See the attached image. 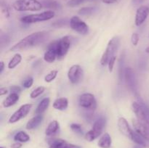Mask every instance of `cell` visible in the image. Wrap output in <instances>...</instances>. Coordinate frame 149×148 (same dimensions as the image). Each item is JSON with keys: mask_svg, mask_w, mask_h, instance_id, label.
Masks as SVG:
<instances>
[{"mask_svg": "<svg viewBox=\"0 0 149 148\" xmlns=\"http://www.w3.org/2000/svg\"><path fill=\"white\" fill-rule=\"evenodd\" d=\"M48 37V33L46 31H39L33 33L26 36L23 39L17 42L15 45L10 49L11 52L26 50L32 47L42 44L47 40Z\"/></svg>", "mask_w": 149, "mask_h": 148, "instance_id": "obj_1", "label": "cell"}, {"mask_svg": "<svg viewBox=\"0 0 149 148\" xmlns=\"http://www.w3.org/2000/svg\"><path fill=\"white\" fill-rule=\"evenodd\" d=\"M13 7L17 12H35L42 10L43 5L38 0H16Z\"/></svg>", "mask_w": 149, "mask_h": 148, "instance_id": "obj_2", "label": "cell"}, {"mask_svg": "<svg viewBox=\"0 0 149 148\" xmlns=\"http://www.w3.org/2000/svg\"><path fill=\"white\" fill-rule=\"evenodd\" d=\"M119 44H120V40H119V38L117 37V36L112 38L109 41L106 51L103 53L101 59H100V64L103 66H106V65H108L109 60L113 57L115 56V54H116L118 49H119Z\"/></svg>", "mask_w": 149, "mask_h": 148, "instance_id": "obj_3", "label": "cell"}, {"mask_svg": "<svg viewBox=\"0 0 149 148\" xmlns=\"http://www.w3.org/2000/svg\"><path fill=\"white\" fill-rule=\"evenodd\" d=\"M106 120L104 117H100L95 121L91 130L85 133L84 138L88 142H93L96 138L100 136L106 126Z\"/></svg>", "mask_w": 149, "mask_h": 148, "instance_id": "obj_4", "label": "cell"}, {"mask_svg": "<svg viewBox=\"0 0 149 148\" xmlns=\"http://www.w3.org/2000/svg\"><path fill=\"white\" fill-rule=\"evenodd\" d=\"M54 16H55V12L52 10H48V11L38 13V14L24 16L20 18V21L23 23H26V24H31V23L49 20L53 18Z\"/></svg>", "mask_w": 149, "mask_h": 148, "instance_id": "obj_5", "label": "cell"}, {"mask_svg": "<svg viewBox=\"0 0 149 148\" xmlns=\"http://www.w3.org/2000/svg\"><path fill=\"white\" fill-rule=\"evenodd\" d=\"M125 79L128 89L135 95H138V81L135 71L131 68H126L125 71Z\"/></svg>", "mask_w": 149, "mask_h": 148, "instance_id": "obj_6", "label": "cell"}, {"mask_svg": "<svg viewBox=\"0 0 149 148\" xmlns=\"http://www.w3.org/2000/svg\"><path fill=\"white\" fill-rule=\"evenodd\" d=\"M72 42V37L65 36L57 40V55L58 59H63L68 53V49Z\"/></svg>", "mask_w": 149, "mask_h": 148, "instance_id": "obj_7", "label": "cell"}, {"mask_svg": "<svg viewBox=\"0 0 149 148\" xmlns=\"http://www.w3.org/2000/svg\"><path fill=\"white\" fill-rule=\"evenodd\" d=\"M79 104L81 107L89 110H94L97 108V101L95 96L90 93L81 94L79 99Z\"/></svg>", "mask_w": 149, "mask_h": 148, "instance_id": "obj_8", "label": "cell"}, {"mask_svg": "<svg viewBox=\"0 0 149 148\" xmlns=\"http://www.w3.org/2000/svg\"><path fill=\"white\" fill-rule=\"evenodd\" d=\"M70 27L74 31L82 35H86L89 32V26L78 16H73L69 21Z\"/></svg>", "mask_w": 149, "mask_h": 148, "instance_id": "obj_9", "label": "cell"}, {"mask_svg": "<svg viewBox=\"0 0 149 148\" xmlns=\"http://www.w3.org/2000/svg\"><path fill=\"white\" fill-rule=\"evenodd\" d=\"M32 107L31 104H23L17 109L9 118V123H15L16 122L19 121L22 118L26 117L29 113L30 112L31 109Z\"/></svg>", "mask_w": 149, "mask_h": 148, "instance_id": "obj_10", "label": "cell"}, {"mask_svg": "<svg viewBox=\"0 0 149 148\" xmlns=\"http://www.w3.org/2000/svg\"><path fill=\"white\" fill-rule=\"evenodd\" d=\"M83 74L82 68L79 65H74L68 70V78L72 84H78L82 79Z\"/></svg>", "mask_w": 149, "mask_h": 148, "instance_id": "obj_11", "label": "cell"}, {"mask_svg": "<svg viewBox=\"0 0 149 148\" xmlns=\"http://www.w3.org/2000/svg\"><path fill=\"white\" fill-rule=\"evenodd\" d=\"M117 126L119 131H120L122 134L125 135V136H127V137L129 138V139H132L134 134V131L131 129V128L130 127L127 120L125 118H119L117 122Z\"/></svg>", "mask_w": 149, "mask_h": 148, "instance_id": "obj_12", "label": "cell"}, {"mask_svg": "<svg viewBox=\"0 0 149 148\" xmlns=\"http://www.w3.org/2000/svg\"><path fill=\"white\" fill-rule=\"evenodd\" d=\"M149 15V7L148 6H141L137 10L135 14V23L137 26H140L145 22Z\"/></svg>", "mask_w": 149, "mask_h": 148, "instance_id": "obj_13", "label": "cell"}, {"mask_svg": "<svg viewBox=\"0 0 149 148\" xmlns=\"http://www.w3.org/2000/svg\"><path fill=\"white\" fill-rule=\"evenodd\" d=\"M132 125L135 129V132L142 136L144 139H146L147 141H149V133L147 129L146 125L144 123L141 122L139 120H132Z\"/></svg>", "mask_w": 149, "mask_h": 148, "instance_id": "obj_14", "label": "cell"}, {"mask_svg": "<svg viewBox=\"0 0 149 148\" xmlns=\"http://www.w3.org/2000/svg\"><path fill=\"white\" fill-rule=\"evenodd\" d=\"M48 142L49 144V148H81L79 146L69 144L63 139H51Z\"/></svg>", "mask_w": 149, "mask_h": 148, "instance_id": "obj_15", "label": "cell"}, {"mask_svg": "<svg viewBox=\"0 0 149 148\" xmlns=\"http://www.w3.org/2000/svg\"><path fill=\"white\" fill-rule=\"evenodd\" d=\"M43 120V116L42 115H36V116L31 118L26 123V128L28 130H31V129H36V127L41 124Z\"/></svg>", "mask_w": 149, "mask_h": 148, "instance_id": "obj_16", "label": "cell"}, {"mask_svg": "<svg viewBox=\"0 0 149 148\" xmlns=\"http://www.w3.org/2000/svg\"><path fill=\"white\" fill-rule=\"evenodd\" d=\"M60 129V124L57 120H52L47 127L45 130V134L48 136H52L56 134Z\"/></svg>", "mask_w": 149, "mask_h": 148, "instance_id": "obj_17", "label": "cell"}, {"mask_svg": "<svg viewBox=\"0 0 149 148\" xmlns=\"http://www.w3.org/2000/svg\"><path fill=\"white\" fill-rule=\"evenodd\" d=\"M54 109L58 110H65L68 108V100L65 97H61V98L56 99L54 101L53 104Z\"/></svg>", "mask_w": 149, "mask_h": 148, "instance_id": "obj_18", "label": "cell"}, {"mask_svg": "<svg viewBox=\"0 0 149 148\" xmlns=\"http://www.w3.org/2000/svg\"><path fill=\"white\" fill-rule=\"evenodd\" d=\"M19 100V95L17 93H10L3 101V106L4 107H10L14 105Z\"/></svg>", "mask_w": 149, "mask_h": 148, "instance_id": "obj_19", "label": "cell"}, {"mask_svg": "<svg viewBox=\"0 0 149 148\" xmlns=\"http://www.w3.org/2000/svg\"><path fill=\"white\" fill-rule=\"evenodd\" d=\"M49 102H50V100H49V97H45V98L42 99L36 107V110H35V114L42 115L44 112L46 111L47 109L49 107Z\"/></svg>", "mask_w": 149, "mask_h": 148, "instance_id": "obj_20", "label": "cell"}, {"mask_svg": "<svg viewBox=\"0 0 149 148\" xmlns=\"http://www.w3.org/2000/svg\"><path fill=\"white\" fill-rule=\"evenodd\" d=\"M111 137L109 133H105L98 141L97 145L100 148H110L111 147Z\"/></svg>", "mask_w": 149, "mask_h": 148, "instance_id": "obj_21", "label": "cell"}, {"mask_svg": "<svg viewBox=\"0 0 149 148\" xmlns=\"http://www.w3.org/2000/svg\"><path fill=\"white\" fill-rule=\"evenodd\" d=\"M58 58V55H57V51L55 49H52V48H47V50L44 55V59L47 62L52 63L55 59Z\"/></svg>", "mask_w": 149, "mask_h": 148, "instance_id": "obj_22", "label": "cell"}, {"mask_svg": "<svg viewBox=\"0 0 149 148\" xmlns=\"http://www.w3.org/2000/svg\"><path fill=\"white\" fill-rule=\"evenodd\" d=\"M125 54H122L120 59H119V69H118V72H119V78L120 81H122L123 78L125 77Z\"/></svg>", "mask_w": 149, "mask_h": 148, "instance_id": "obj_23", "label": "cell"}, {"mask_svg": "<svg viewBox=\"0 0 149 148\" xmlns=\"http://www.w3.org/2000/svg\"><path fill=\"white\" fill-rule=\"evenodd\" d=\"M22 61V56L20 54L16 53L13 56V57L10 59V61L8 63V68L10 69H13L15 67H17Z\"/></svg>", "mask_w": 149, "mask_h": 148, "instance_id": "obj_24", "label": "cell"}, {"mask_svg": "<svg viewBox=\"0 0 149 148\" xmlns=\"http://www.w3.org/2000/svg\"><path fill=\"white\" fill-rule=\"evenodd\" d=\"M43 7L51 10H58L61 8V4L55 0H44L42 3Z\"/></svg>", "mask_w": 149, "mask_h": 148, "instance_id": "obj_25", "label": "cell"}, {"mask_svg": "<svg viewBox=\"0 0 149 148\" xmlns=\"http://www.w3.org/2000/svg\"><path fill=\"white\" fill-rule=\"evenodd\" d=\"M14 140L19 142H27L30 140V136L25 131H20L15 133L14 136Z\"/></svg>", "mask_w": 149, "mask_h": 148, "instance_id": "obj_26", "label": "cell"}, {"mask_svg": "<svg viewBox=\"0 0 149 148\" xmlns=\"http://www.w3.org/2000/svg\"><path fill=\"white\" fill-rule=\"evenodd\" d=\"M131 140L133 141L134 142L137 144V145H140V146L142 147H146L147 146V140L146 139H144L142 136H141L140 134H138L137 132H134L133 136H132V139Z\"/></svg>", "mask_w": 149, "mask_h": 148, "instance_id": "obj_27", "label": "cell"}, {"mask_svg": "<svg viewBox=\"0 0 149 148\" xmlns=\"http://www.w3.org/2000/svg\"><path fill=\"white\" fill-rule=\"evenodd\" d=\"M45 88L44 86L37 87V88H36L34 90H33V91L31 92L30 97L31 99L37 98L38 97H39V96H40L44 91H45Z\"/></svg>", "mask_w": 149, "mask_h": 148, "instance_id": "obj_28", "label": "cell"}, {"mask_svg": "<svg viewBox=\"0 0 149 148\" xmlns=\"http://www.w3.org/2000/svg\"><path fill=\"white\" fill-rule=\"evenodd\" d=\"M58 71L56 70H52V71L49 73L48 74H47L45 77V81L47 83L52 82L54 79L57 77V75H58Z\"/></svg>", "mask_w": 149, "mask_h": 148, "instance_id": "obj_29", "label": "cell"}, {"mask_svg": "<svg viewBox=\"0 0 149 148\" xmlns=\"http://www.w3.org/2000/svg\"><path fill=\"white\" fill-rule=\"evenodd\" d=\"M94 12V8L93 7H83L79 10V14L81 15H90Z\"/></svg>", "mask_w": 149, "mask_h": 148, "instance_id": "obj_30", "label": "cell"}, {"mask_svg": "<svg viewBox=\"0 0 149 148\" xmlns=\"http://www.w3.org/2000/svg\"><path fill=\"white\" fill-rule=\"evenodd\" d=\"M71 129L74 132V133H77L79 135H82L83 134V131L81 129V125L78 124V123H72L71 125Z\"/></svg>", "mask_w": 149, "mask_h": 148, "instance_id": "obj_31", "label": "cell"}, {"mask_svg": "<svg viewBox=\"0 0 149 148\" xmlns=\"http://www.w3.org/2000/svg\"><path fill=\"white\" fill-rule=\"evenodd\" d=\"M1 11H2V13L4 15V16L7 18H9L10 16V10H9V7L7 6V4L5 2H4V1H1Z\"/></svg>", "mask_w": 149, "mask_h": 148, "instance_id": "obj_32", "label": "cell"}, {"mask_svg": "<svg viewBox=\"0 0 149 148\" xmlns=\"http://www.w3.org/2000/svg\"><path fill=\"white\" fill-rule=\"evenodd\" d=\"M67 24V20H64V19H61V20H57V21H55L52 24V26H53L55 28H61L63 26H65V25Z\"/></svg>", "mask_w": 149, "mask_h": 148, "instance_id": "obj_33", "label": "cell"}, {"mask_svg": "<svg viewBox=\"0 0 149 148\" xmlns=\"http://www.w3.org/2000/svg\"><path fill=\"white\" fill-rule=\"evenodd\" d=\"M33 84V78L32 77H29L27 79L25 80L23 83V86L26 89H29L31 87Z\"/></svg>", "mask_w": 149, "mask_h": 148, "instance_id": "obj_34", "label": "cell"}, {"mask_svg": "<svg viewBox=\"0 0 149 148\" xmlns=\"http://www.w3.org/2000/svg\"><path fill=\"white\" fill-rule=\"evenodd\" d=\"M84 1V0H70L68 3H67V5L68 7H74L76 6H78L80 4Z\"/></svg>", "mask_w": 149, "mask_h": 148, "instance_id": "obj_35", "label": "cell"}, {"mask_svg": "<svg viewBox=\"0 0 149 148\" xmlns=\"http://www.w3.org/2000/svg\"><path fill=\"white\" fill-rule=\"evenodd\" d=\"M131 41H132V44L134 45V46H137L139 42V36L137 33H134L132 34V36H131Z\"/></svg>", "mask_w": 149, "mask_h": 148, "instance_id": "obj_36", "label": "cell"}, {"mask_svg": "<svg viewBox=\"0 0 149 148\" xmlns=\"http://www.w3.org/2000/svg\"><path fill=\"white\" fill-rule=\"evenodd\" d=\"M116 59V57L114 56V57H112L110 60H109V64H108V65H109V71L110 73H111L112 71H113V66H114Z\"/></svg>", "mask_w": 149, "mask_h": 148, "instance_id": "obj_37", "label": "cell"}, {"mask_svg": "<svg viewBox=\"0 0 149 148\" xmlns=\"http://www.w3.org/2000/svg\"><path fill=\"white\" fill-rule=\"evenodd\" d=\"M11 93H19L21 91V88L19 86H12L10 88Z\"/></svg>", "mask_w": 149, "mask_h": 148, "instance_id": "obj_38", "label": "cell"}, {"mask_svg": "<svg viewBox=\"0 0 149 148\" xmlns=\"http://www.w3.org/2000/svg\"><path fill=\"white\" fill-rule=\"evenodd\" d=\"M11 148H21L22 147V144L20 142H15V143H13V145H11L10 146Z\"/></svg>", "mask_w": 149, "mask_h": 148, "instance_id": "obj_39", "label": "cell"}, {"mask_svg": "<svg viewBox=\"0 0 149 148\" xmlns=\"http://www.w3.org/2000/svg\"><path fill=\"white\" fill-rule=\"evenodd\" d=\"M7 92H8V91H7V89L6 88H3L2 87V88L0 89V95L1 96L7 94Z\"/></svg>", "mask_w": 149, "mask_h": 148, "instance_id": "obj_40", "label": "cell"}, {"mask_svg": "<svg viewBox=\"0 0 149 148\" xmlns=\"http://www.w3.org/2000/svg\"><path fill=\"white\" fill-rule=\"evenodd\" d=\"M118 0H103V2L105 3V4H113V3L116 2Z\"/></svg>", "mask_w": 149, "mask_h": 148, "instance_id": "obj_41", "label": "cell"}, {"mask_svg": "<svg viewBox=\"0 0 149 148\" xmlns=\"http://www.w3.org/2000/svg\"><path fill=\"white\" fill-rule=\"evenodd\" d=\"M143 104H144V102H143ZM144 107H145V110H146V114H147V118H148V123H149V107L145 104H144Z\"/></svg>", "mask_w": 149, "mask_h": 148, "instance_id": "obj_42", "label": "cell"}, {"mask_svg": "<svg viewBox=\"0 0 149 148\" xmlns=\"http://www.w3.org/2000/svg\"><path fill=\"white\" fill-rule=\"evenodd\" d=\"M0 65H1V67H0V73H2L3 71H4V62H2L1 61V62H0Z\"/></svg>", "mask_w": 149, "mask_h": 148, "instance_id": "obj_43", "label": "cell"}, {"mask_svg": "<svg viewBox=\"0 0 149 148\" xmlns=\"http://www.w3.org/2000/svg\"><path fill=\"white\" fill-rule=\"evenodd\" d=\"M146 53L149 54V46H148V47H147L146 49Z\"/></svg>", "mask_w": 149, "mask_h": 148, "instance_id": "obj_44", "label": "cell"}, {"mask_svg": "<svg viewBox=\"0 0 149 148\" xmlns=\"http://www.w3.org/2000/svg\"><path fill=\"white\" fill-rule=\"evenodd\" d=\"M134 148H142V147H140V145L139 146H138V145H137V146L134 147Z\"/></svg>", "mask_w": 149, "mask_h": 148, "instance_id": "obj_45", "label": "cell"}, {"mask_svg": "<svg viewBox=\"0 0 149 148\" xmlns=\"http://www.w3.org/2000/svg\"><path fill=\"white\" fill-rule=\"evenodd\" d=\"M0 148H5V147H0Z\"/></svg>", "mask_w": 149, "mask_h": 148, "instance_id": "obj_46", "label": "cell"}]
</instances>
